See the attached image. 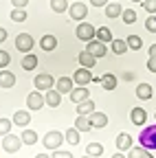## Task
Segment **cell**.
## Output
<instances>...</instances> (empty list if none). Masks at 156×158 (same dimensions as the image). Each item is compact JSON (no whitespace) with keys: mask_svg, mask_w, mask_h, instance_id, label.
Segmentation results:
<instances>
[{"mask_svg":"<svg viewBox=\"0 0 156 158\" xmlns=\"http://www.w3.org/2000/svg\"><path fill=\"white\" fill-rule=\"evenodd\" d=\"M75 35H77V40H82V42H90V40L97 37V29L88 22H79L77 29H75Z\"/></svg>","mask_w":156,"mask_h":158,"instance_id":"2","label":"cell"},{"mask_svg":"<svg viewBox=\"0 0 156 158\" xmlns=\"http://www.w3.org/2000/svg\"><path fill=\"white\" fill-rule=\"evenodd\" d=\"M97 40H101V42L103 44H108V42H112V31L108 29V27H99V29H97Z\"/></svg>","mask_w":156,"mask_h":158,"instance_id":"26","label":"cell"},{"mask_svg":"<svg viewBox=\"0 0 156 158\" xmlns=\"http://www.w3.org/2000/svg\"><path fill=\"white\" fill-rule=\"evenodd\" d=\"M20 138H22V143H24V145H33V143H37V132H33V130H24V132L20 134Z\"/></svg>","mask_w":156,"mask_h":158,"instance_id":"28","label":"cell"},{"mask_svg":"<svg viewBox=\"0 0 156 158\" xmlns=\"http://www.w3.org/2000/svg\"><path fill=\"white\" fill-rule=\"evenodd\" d=\"M125 42H128V46H130L132 51H139V48L143 46V40H141L139 35H130V37L125 40Z\"/></svg>","mask_w":156,"mask_h":158,"instance_id":"33","label":"cell"},{"mask_svg":"<svg viewBox=\"0 0 156 158\" xmlns=\"http://www.w3.org/2000/svg\"><path fill=\"white\" fill-rule=\"evenodd\" d=\"M46 106H51V108H57V106H60L62 103V92H57V90H46Z\"/></svg>","mask_w":156,"mask_h":158,"instance_id":"19","label":"cell"},{"mask_svg":"<svg viewBox=\"0 0 156 158\" xmlns=\"http://www.w3.org/2000/svg\"><path fill=\"white\" fill-rule=\"evenodd\" d=\"M143 158H154V156L150 154V149H145V154H143Z\"/></svg>","mask_w":156,"mask_h":158,"instance_id":"48","label":"cell"},{"mask_svg":"<svg viewBox=\"0 0 156 158\" xmlns=\"http://www.w3.org/2000/svg\"><path fill=\"white\" fill-rule=\"evenodd\" d=\"M40 46H42L44 51H55V46H57V40H55V35H42V40H40Z\"/></svg>","mask_w":156,"mask_h":158,"instance_id":"23","label":"cell"},{"mask_svg":"<svg viewBox=\"0 0 156 158\" xmlns=\"http://www.w3.org/2000/svg\"><path fill=\"white\" fill-rule=\"evenodd\" d=\"M132 2H143V0H132Z\"/></svg>","mask_w":156,"mask_h":158,"instance_id":"51","label":"cell"},{"mask_svg":"<svg viewBox=\"0 0 156 158\" xmlns=\"http://www.w3.org/2000/svg\"><path fill=\"white\" fill-rule=\"evenodd\" d=\"M62 141H64V136L60 134V132H55V130H51V132H46V136H44V147L46 149H60V145H62Z\"/></svg>","mask_w":156,"mask_h":158,"instance_id":"4","label":"cell"},{"mask_svg":"<svg viewBox=\"0 0 156 158\" xmlns=\"http://www.w3.org/2000/svg\"><path fill=\"white\" fill-rule=\"evenodd\" d=\"M121 18H123L125 24H134V22H136V11H134V9H123V15H121Z\"/></svg>","mask_w":156,"mask_h":158,"instance_id":"34","label":"cell"},{"mask_svg":"<svg viewBox=\"0 0 156 158\" xmlns=\"http://www.w3.org/2000/svg\"><path fill=\"white\" fill-rule=\"evenodd\" d=\"M44 103H46V97H44L40 90H35V92H31V94L27 97V106H29V110H40Z\"/></svg>","mask_w":156,"mask_h":158,"instance_id":"10","label":"cell"},{"mask_svg":"<svg viewBox=\"0 0 156 158\" xmlns=\"http://www.w3.org/2000/svg\"><path fill=\"white\" fill-rule=\"evenodd\" d=\"M106 15H108V18H119V15H123V7H121L119 2H108Z\"/></svg>","mask_w":156,"mask_h":158,"instance_id":"22","label":"cell"},{"mask_svg":"<svg viewBox=\"0 0 156 158\" xmlns=\"http://www.w3.org/2000/svg\"><path fill=\"white\" fill-rule=\"evenodd\" d=\"M116 149H121V152H130L132 149V136L128 132H121L119 136H116Z\"/></svg>","mask_w":156,"mask_h":158,"instance_id":"15","label":"cell"},{"mask_svg":"<svg viewBox=\"0 0 156 158\" xmlns=\"http://www.w3.org/2000/svg\"><path fill=\"white\" fill-rule=\"evenodd\" d=\"M86 154H88V156H95V158L101 156V154H103V145H101V143H88Z\"/></svg>","mask_w":156,"mask_h":158,"instance_id":"30","label":"cell"},{"mask_svg":"<svg viewBox=\"0 0 156 158\" xmlns=\"http://www.w3.org/2000/svg\"><path fill=\"white\" fill-rule=\"evenodd\" d=\"M130 121H132L134 125H145V121H147V112H145L143 108H132V112H130Z\"/></svg>","mask_w":156,"mask_h":158,"instance_id":"13","label":"cell"},{"mask_svg":"<svg viewBox=\"0 0 156 158\" xmlns=\"http://www.w3.org/2000/svg\"><path fill=\"white\" fill-rule=\"evenodd\" d=\"M11 5H13V9H24L29 5V0H11Z\"/></svg>","mask_w":156,"mask_h":158,"instance_id":"42","label":"cell"},{"mask_svg":"<svg viewBox=\"0 0 156 158\" xmlns=\"http://www.w3.org/2000/svg\"><path fill=\"white\" fill-rule=\"evenodd\" d=\"M5 40H7V31H5V29H0V44H2Z\"/></svg>","mask_w":156,"mask_h":158,"instance_id":"45","label":"cell"},{"mask_svg":"<svg viewBox=\"0 0 156 158\" xmlns=\"http://www.w3.org/2000/svg\"><path fill=\"white\" fill-rule=\"evenodd\" d=\"M86 51L90 53V55H95L97 59H99V57H103L106 53H108V48H106V44L101 42V40H90V42H88V46H86Z\"/></svg>","mask_w":156,"mask_h":158,"instance_id":"9","label":"cell"},{"mask_svg":"<svg viewBox=\"0 0 156 158\" xmlns=\"http://www.w3.org/2000/svg\"><path fill=\"white\" fill-rule=\"evenodd\" d=\"M92 112H95V101L92 99H88V101L77 106V116H90Z\"/></svg>","mask_w":156,"mask_h":158,"instance_id":"20","label":"cell"},{"mask_svg":"<svg viewBox=\"0 0 156 158\" xmlns=\"http://www.w3.org/2000/svg\"><path fill=\"white\" fill-rule=\"evenodd\" d=\"M15 86V75L11 70H0V88H13Z\"/></svg>","mask_w":156,"mask_h":158,"instance_id":"16","label":"cell"},{"mask_svg":"<svg viewBox=\"0 0 156 158\" xmlns=\"http://www.w3.org/2000/svg\"><path fill=\"white\" fill-rule=\"evenodd\" d=\"M77 62H79L84 68H92V66L97 64V57H95V55H90L88 51H82L79 55H77Z\"/></svg>","mask_w":156,"mask_h":158,"instance_id":"17","label":"cell"},{"mask_svg":"<svg viewBox=\"0 0 156 158\" xmlns=\"http://www.w3.org/2000/svg\"><path fill=\"white\" fill-rule=\"evenodd\" d=\"M33 84H35V90H51L53 88V84H55V79L51 77V75H46V73H40L35 79H33Z\"/></svg>","mask_w":156,"mask_h":158,"instance_id":"8","label":"cell"},{"mask_svg":"<svg viewBox=\"0 0 156 158\" xmlns=\"http://www.w3.org/2000/svg\"><path fill=\"white\" fill-rule=\"evenodd\" d=\"M152 94H154V90H152V86H150V84H139V86H136V97L143 99V101L152 99Z\"/></svg>","mask_w":156,"mask_h":158,"instance_id":"21","label":"cell"},{"mask_svg":"<svg viewBox=\"0 0 156 158\" xmlns=\"http://www.w3.org/2000/svg\"><path fill=\"white\" fill-rule=\"evenodd\" d=\"M82 158H95V156H88V154H86V156H82Z\"/></svg>","mask_w":156,"mask_h":158,"instance_id":"50","label":"cell"},{"mask_svg":"<svg viewBox=\"0 0 156 158\" xmlns=\"http://www.w3.org/2000/svg\"><path fill=\"white\" fill-rule=\"evenodd\" d=\"M33 37L29 35V33H20L15 37V48L20 51V53H31V48H33Z\"/></svg>","mask_w":156,"mask_h":158,"instance_id":"7","label":"cell"},{"mask_svg":"<svg viewBox=\"0 0 156 158\" xmlns=\"http://www.w3.org/2000/svg\"><path fill=\"white\" fill-rule=\"evenodd\" d=\"M112 158H128V156H125V154H123V152H116V154H114V156H112Z\"/></svg>","mask_w":156,"mask_h":158,"instance_id":"47","label":"cell"},{"mask_svg":"<svg viewBox=\"0 0 156 158\" xmlns=\"http://www.w3.org/2000/svg\"><path fill=\"white\" fill-rule=\"evenodd\" d=\"M11 64V55L7 51H0V68H7Z\"/></svg>","mask_w":156,"mask_h":158,"instance_id":"37","label":"cell"},{"mask_svg":"<svg viewBox=\"0 0 156 158\" xmlns=\"http://www.w3.org/2000/svg\"><path fill=\"white\" fill-rule=\"evenodd\" d=\"M79 136H82V132L79 130H77V127H70V130H66V141L70 143V145H77V143H79Z\"/></svg>","mask_w":156,"mask_h":158,"instance_id":"29","label":"cell"},{"mask_svg":"<svg viewBox=\"0 0 156 158\" xmlns=\"http://www.w3.org/2000/svg\"><path fill=\"white\" fill-rule=\"evenodd\" d=\"M101 86H103V90H114L116 88V77L112 73H106L101 77Z\"/></svg>","mask_w":156,"mask_h":158,"instance_id":"25","label":"cell"},{"mask_svg":"<svg viewBox=\"0 0 156 158\" xmlns=\"http://www.w3.org/2000/svg\"><path fill=\"white\" fill-rule=\"evenodd\" d=\"M11 121H13L15 125H20V127H27V125H29V121H31V114H29L27 110H18V112L13 114Z\"/></svg>","mask_w":156,"mask_h":158,"instance_id":"18","label":"cell"},{"mask_svg":"<svg viewBox=\"0 0 156 158\" xmlns=\"http://www.w3.org/2000/svg\"><path fill=\"white\" fill-rule=\"evenodd\" d=\"M147 70H150V73H156V57H150V62H147Z\"/></svg>","mask_w":156,"mask_h":158,"instance_id":"43","label":"cell"},{"mask_svg":"<svg viewBox=\"0 0 156 158\" xmlns=\"http://www.w3.org/2000/svg\"><path fill=\"white\" fill-rule=\"evenodd\" d=\"M20 64H22V68H24V70H35V68H37V57H35V55H31V53H27V55H24V59H22Z\"/></svg>","mask_w":156,"mask_h":158,"instance_id":"24","label":"cell"},{"mask_svg":"<svg viewBox=\"0 0 156 158\" xmlns=\"http://www.w3.org/2000/svg\"><path fill=\"white\" fill-rule=\"evenodd\" d=\"M88 99H90V92H88V88H75L73 92H70V101L73 103H77V106H79V103H84V101H88Z\"/></svg>","mask_w":156,"mask_h":158,"instance_id":"12","label":"cell"},{"mask_svg":"<svg viewBox=\"0 0 156 158\" xmlns=\"http://www.w3.org/2000/svg\"><path fill=\"white\" fill-rule=\"evenodd\" d=\"M73 84H75V81H73L70 77H60V79L55 81V90H57V92H62V94H66V92L70 94V92L75 90Z\"/></svg>","mask_w":156,"mask_h":158,"instance_id":"11","label":"cell"},{"mask_svg":"<svg viewBox=\"0 0 156 158\" xmlns=\"http://www.w3.org/2000/svg\"><path fill=\"white\" fill-rule=\"evenodd\" d=\"M51 9H53L55 13L68 11V2H66V0H51Z\"/></svg>","mask_w":156,"mask_h":158,"instance_id":"32","label":"cell"},{"mask_svg":"<svg viewBox=\"0 0 156 158\" xmlns=\"http://www.w3.org/2000/svg\"><path fill=\"white\" fill-rule=\"evenodd\" d=\"M88 118H90V125L92 127H106L108 125V114H103V112H97L95 110Z\"/></svg>","mask_w":156,"mask_h":158,"instance_id":"14","label":"cell"},{"mask_svg":"<svg viewBox=\"0 0 156 158\" xmlns=\"http://www.w3.org/2000/svg\"><path fill=\"white\" fill-rule=\"evenodd\" d=\"M92 7H108V0H90Z\"/></svg>","mask_w":156,"mask_h":158,"instance_id":"44","label":"cell"},{"mask_svg":"<svg viewBox=\"0 0 156 158\" xmlns=\"http://www.w3.org/2000/svg\"><path fill=\"white\" fill-rule=\"evenodd\" d=\"M20 145H22V138H20V136H15V134H7V136H2V149H5V152L15 154L18 149H20Z\"/></svg>","mask_w":156,"mask_h":158,"instance_id":"5","label":"cell"},{"mask_svg":"<svg viewBox=\"0 0 156 158\" xmlns=\"http://www.w3.org/2000/svg\"><path fill=\"white\" fill-rule=\"evenodd\" d=\"M68 15H70V20L84 22V18L88 15V7H86L84 2H73V5L68 7Z\"/></svg>","mask_w":156,"mask_h":158,"instance_id":"6","label":"cell"},{"mask_svg":"<svg viewBox=\"0 0 156 158\" xmlns=\"http://www.w3.org/2000/svg\"><path fill=\"white\" fill-rule=\"evenodd\" d=\"M75 127L79 130V132H88L92 125H90V118L88 116H77V121H75Z\"/></svg>","mask_w":156,"mask_h":158,"instance_id":"31","label":"cell"},{"mask_svg":"<svg viewBox=\"0 0 156 158\" xmlns=\"http://www.w3.org/2000/svg\"><path fill=\"white\" fill-rule=\"evenodd\" d=\"M145 29H147L150 33H156V15H150V18L145 20Z\"/></svg>","mask_w":156,"mask_h":158,"instance_id":"40","label":"cell"},{"mask_svg":"<svg viewBox=\"0 0 156 158\" xmlns=\"http://www.w3.org/2000/svg\"><path fill=\"white\" fill-rule=\"evenodd\" d=\"M35 158H51V156H48V154H37Z\"/></svg>","mask_w":156,"mask_h":158,"instance_id":"49","label":"cell"},{"mask_svg":"<svg viewBox=\"0 0 156 158\" xmlns=\"http://www.w3.org/2000/svg\"><path fill=\"white\" fill-rule=\"evenodd\" d=\"M143 9H145L150 15H154V13H156V0H143Z\"/></svg>","mask_w":156,"mask_h":158,"instance_id":"38","label":"cell"},{"mask_svg":"<svg viewBox=\"0 0 156 158\" xmlns=\"http://www.w3.org/2000/svg\"><path fill=\"white\" fill-rule=\"evenodd\" d=\"M92 79H95V77H92L90 68H84V66H82V68H77V70L73 73V81H75L77 86H82V88H86V86L92 81Z\"/></svg>","mask_w":156,"mask_h":158,"instance_id":"3","label":"cell"},{"mask_svg":"<svg viewBox=\"0 0 156 158\" xmlns=\"http://www.w3.org/2000/svg\"><path fill=\"white\" fill-rule=\"evenodd\" d=\"M11 20H13V22H24V20H27V11L24 9H13L11 11Z\"/></svg>","mask_w":156,"mask_h":158,"instance_id":"36","label":"cell"},{"mask_svg":"<svg viewBox=\"0 0 156 158\" xmlns=\"http://www.w3.org/2000/svg\"><path fill=\"white\" fill-rule=\"evenodd\" d=\"M11 125H13V121H9V118H0V136H7L11 132Z\"/></svg>","mask_w":156,"mask_h":158,"instance_id":"35","label":"cell"},{"mask_svg":"<svg viewBox=\"0 0 156 158\" xmlns=\"http://www.w3.org/2000/svg\"><path fill=\"white\" fill-rule=\"evenodd\" d=\"M139 143L145 149H156V123L143 127V132L139 134Z\"/></svg>","mask_w":156,"mask_h":158,"instance_id":"1","label":"cell"},{"mask_svg":"<svg viewBox=\"0 0 156 158\" xmlns=\"http://www.w3.org/2000/svg\"><path fill=\"white\" fill-rule=\"evenodd\" d=\"M150 57H156V44L150 46Z\"/></svg>","mask_w":156,"mask_h":158,"instance_id":"46","label":"cell"},{"mask_svg":"<svg viewBox=\"0 0 156 158\" xmlns=\"http://www.w3.org/2000/svg\"><path fill=\"white\" fill-rule=\"evenodd\" d=\"M143 154H145V147H132L128 152V158H143Z\"/></svg>","mask_w":156,"mask_h":158,"instance_id":"39","label":"cell"},{"mask_svg":"<svg viewBox=\"0 0 156 158\" xmlns=\"http://www.w3.org/2000/svg\"><path fill=\"white\" fill-rule=\"evenodd\" d=\"M51 158H73V154L66 152V149H55V152L51 154Z\"/></svg>","mask_w":156,"mask_h":158,"instance_id":"41","label":"cell"},{"mask_svg":"<svg viewBox=\"0 0 156 158\" xmlns=\"http://www.w3.org/2000/svg\"><path fill=\"white\" fill-rule=\"evenodd\" d=\"M112 53H116V55H123L130 46H128V42H125V40H112Z\"/></svg>","mask_w":156,"mask_h":158,"instance_id":"27","label":"cell"}]
</instances>
